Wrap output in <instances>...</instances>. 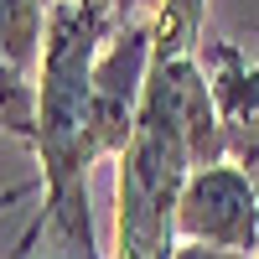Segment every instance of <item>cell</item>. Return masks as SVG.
Returning a JSON list of instances; mask_svg holds the SVG:
<instances>
[{
  "mask_svg": "<svg viewBox=\"0 0 259 259\" xmlns=\"http://www.w3.org/2000/svg\"><path fill=\"white\" fill-rule=\"evenodd\" d=\"M192 145L171 109V99L145 83V109L135 124V140L119 156L114 177V259H171L177 254V207L192 177Z\"/></svg>",
  "mask_w": 259,
  "mask_h": 259,
  "instance_id": "1",
  "label": "cell"
},
{
  "mask_svg": "<svg viewBox=\"0 0 259 259\" xmlns=\"http://www.w3.org/2000/svg\"><path fill=\"white\" fill-rule=\"evenodd\" d=\"M156 68V16H130L104 41L94 62V109H89V150L94 161L124 156L135 140V124L145 109V83Z\"/></svg>",
  "mask_w": 259,
  "mask_h": 259,
  "instance_id": "2",
  "label": "cell"
},
{
  "mask_svg": "<svg viewBox=\"0 0 259 259\" xmlns=\"http://www.w3.org/2000/svg\"><path fill=\"white\" fill-rule=\"evenodd\" d=\"M177 239L228 254H259V182L239 161H218L187 177L177 207Z\"/></svg>",
  "mask_w": 259,
  "mask_h": 259,
  "instance_id": "3",
  "label": "cell"
},
{
  "mask_svg": "<svg viewBox=\"0 0 259 259\" xmlns=\"http://www.w3.org/2000/svg\"><path fill=\"white\" fill-rule=\"evenodd\" d=\"M47 0H0V62H11L21 78L36 83L41 47H47Z\"/></svg>",
  "mask_w": 259,
  "mask_h": 259,
  "instance_id": "4",
  "label": "cell"
},
{
  "mask_svg": "<svg viewBox=\"0 0 259 259\" xmlns=\"http://www.w3.org/2000/svg\"><path fill=\"white\" fill-rule=\"evenodd\" d=\"M202 26H207V0H161L156 11V62L197 57L202 52Z\"/></svg>",
  "mask_w": 259,
  "mask_h": 259,
  "instance_id": "5",
  "label": "cell"
},
{
  "mask_svg": "<svg viewBox=\"0 0 259 259\" xmlns=\"http://www.w3.org/2000/svg\"><path fill=\"white\" fill-rule=\"evenodd\" d=\"M0 135L36 140V83L21 78L11 62H0Z\"/></svg>",
  "mask_w": 259,
  "mask_h": 259,
  "instance_id": "6",
  "label": "cell"
},
{
  "mask_svg": "<svg viewBox=\"0 0 259 259\" xmlns=\"http://www.w3.org/2000/svg\"><path fill=\"white\" fill-rule=\"evenodd\" d=\"M171 259H249V254H228V249H207V244H177Z\"/></svg>",
  "mask_w": 259,
  "mask_h": 259,
  "instance_id": "7",
  "label": "cell"
},
{
  "mask_svg": "<svg viewBox=\"0 0 259 259\" xmlns=\"http://www.w3.org/2000/svg\"><path fill=\"white\" fill-rule=\"evenodd\" d=\"M161 11V0H119V16L130 21V16H156Z\"/></svg>",
  "mask_w": 259,
  "mask_h": 259,
  "instance_id": "8",
  "label": "cell"
},
{
  "mask_svg": "<svg viewBox=\"0 0 259 259\" xmlns=\"http://www.w3.org/2000/svg\"><path fill=\"white\" fill-rule=\"evenodd\" d=\"M31 192H36V187H11V192H0V212H6V207H16V202H26Z\"/></svg>",
  "mask_w": 259,
  "mask_h": 259,
  "instance_id": "9",
  "label": "cell"
},
{
  "mask_svg": "<svg viewBox=\"0 0 259 259\" xmlns=\"http://www.w3.org/2000/svg\"><path fill=\"white\" fill-rule=\"evenodd\" d=\"M47 6H68V0H47ZM94 6H114L119 11V0H94Z\"/></svg>",
  "mask_w": 259,
  "mask_h": 259,
  "instance_id": "10",
  "label": "cell"
},
{
  "mask_svg": "<svg viewBox=\"0 0 259 259\" xmlns=\"http://www.w3.org/2000/svg\"><path fill=\"white\" fill-rule=\"evenodd\" d=\"M244 171H254V182H259V150H254V156H249V166Z\"/></svg>",
  "mask_w": 259,
  "mask_h": 259,
  "instance_id": "11",
  "label": "cell"
},
{
  "mask_svg": "<svg viewBox=\"0 0 259 259\" xmlns=\"http://www.w3.org/2000/svg\"><path fill=\"white\" fill-rule=\"evenodd\" d=\"M254 259H259V254H254Z\"/></svg>",
  "mask_w": 259,
  "mask_h": 259,
  "instance_id": "12",
  "label": "cell"
}]
</instances>
